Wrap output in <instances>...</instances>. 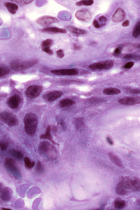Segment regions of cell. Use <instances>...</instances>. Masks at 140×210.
<instances>
[{
  "instance_id": "cell-1",
  "label": "cell",
  "mask_w": 140,
  "mask_h": 210,
  "mask_svg": "<svg viewBox=\"0 0 140 210\" xmlns=\"http://www.w3.org/2000/svg\"><path fill=\"white\" fill-rule=\"evenodd\" d=\"M24 121L25 132L29 135H34L38 123L37 116L34 113H28L25 115Z\"/></svg>"
},
{
  "instance_id": "cell-2",
  "label": "cell",
  "mask_w": 140,
  "mask_h": 210,
  "mask_svg": "<svg viewBox=\"0 0 140 210\" xmlns=\"http://www.w3.org/2000/svg\"><path fill=\"white\" fill-rule=\"evenodd\" d=\"M119 184L127 192L140 191V180L134 177H125Z\"/></svg>"
},
{
  "instance_id": "cell-3",
  "label": "cell",
  "mask_w": 140,
  "mask_h": 210,
  "mask_svg": "<svg viewBox=\"0 0 140 210\" xmlns=\"http://www.w3.org/2000/svg\"><path fill=\"white\" fill-rule=\"evenodd\" d=\"M1 121L10 127L15 126L18 124L19 122L17 117L14 115L6 111L2 112L0 115Z\"/></svg>"
},
{
  "instance_id": "cell-4",
  "label": "cell",
  "mask_w": 140,
  "mask_h": 210,
  "mask_svg": "<svg viewBox=\"0 0 140 210\" xmlns=\"http://www.w3.org/2000/svg\"><path fill=\"white\" fill-rule=\"evenodd\" d=\"M37 63L36 60L20 62L14 61L11 63V66L12 69L16 71H21L26 69L35 65Z\"/></svg>"
},
{
  "instance_id": "cell-5",
  "label": "cell",
  "mask_w": 140,
  "mask_h": 210,
  "mask_svg": "<svg viewBox=\"0 0 140 210\" xmlns=\"http://www.w3.org/2000/svg\"><path fill=\"white\" fill-rule=\"evenodd\" d=\"M39 149L40 152L43 154L57 155V152L56 149L50 143L47 141L41 142L39 144Z\"/></svg>"
},
{
  "instance_id": "cell-6",
  "label": "cell",
  "mask_w": 140,
  "mask_h": 210,
  "mask_svg": "<svg viewBox=\"0 0 140 210\" xmlns=\"http://www.w3.org/2000/svg\"><path fill=\"white\" fill-rule=\"evenodd\" d=\"M5 164L6 169L15 177L18 178L20 176V171L16 166L15 162L14 159L7 158L5 159Z\"/></svg>"
},
{
  "instance_id": "cell-7",
  "label": "cell",
  "mask_w": 140,
  "mask_h": 210,
  "mask_svg": "<svg viewBox=\"0 0 140 210\" xmlns=\"http://www.w3.org/2000/svg\"><path fill=\"white\" fill-rule=\"evenodd\" d=\"M114 65L112 60H108L95 63L89 66L92 70H107L111 69Z\"/></svg>"
},
{
  "instance_id": "cell-8",
  "label": "cell",
  "mask_w": 140,
  "mask_h": 210,
  "mask_svg": "<svg viewBox=\"0 0 140 210\" xmlns=\"http://www.w3.org/2000/svg\"><path fill=\"white\" fill-rule=\"evenodd\" d=\"M42 88L36 85H32L28 87L25 91V94L27 97L34 98L39 96L41 93Z\"/></svg>"
},
{
  "instance_id": "cell-9",
  "label": "cell",
  "mask_w": 140,
  "mask_h": 210,
  "mask_svg": "<svg viewBox=\"0 0 140 210\" xmlns=\"http://www.w3.org/2000/svg\"><path fill=\"white\" fill-rule=\"evenodd\" d=\"M59 22L58 20L56 18L50 16L46 15L42 16L38 18L36 23L43 26H47L54 23Z\"/></svg>"
},
{
  "instance_id": "cell-10",
  "label": "cell",
  "mask_w": 140,
  "mask_h": 210,
  "mask_svg": "<svg viewBox=\"0 0 140 210\" xmlns=\"http://www.w3.org/2000/svg\"><path fill=\"white\" fill-rule=\"evenodd\" d=\"M75 16L79 20L84 22H88L91 18L90 12L86 9L78 11L76 12Z\"/></svg>"
},
{
  "instance_id": "cell-11",
  "label": "cell",
  "mask_w": 140,
  "mask_h": 210,
  "mask_svg": "<svg viewBox=\"0 0 140 210\" xmlns=\"http://www.w3.org/2000/svg\"><path fill=\"white\" fill-rule=\"evenodd\" d=\"M51 72L58 75H77L79 73L78 71L75 69L52 70Z\"/></svg>"
},
{
  "instance_id": "cell-12",
  "label": "cell",
  "mask_w": 140,
  "mask_h": 210,
  "mask_svg": "<svg viewBox=\"0 0 140 210\" xmlns=\"http://www.w3.org/2000/svg\"><path fill=\"white\" fill-rule=\"evenodd\" d=\"M21 99L18 95L12 96L8 99L7 104L10 108L15 109L18 108L21 102Z\"/></svg>"
},
{
  "instance_id": "cell-13",
  "label": "cell",
  "mask_w": 140,
  "mask_h": 210,
  "mask_svg": "<svg viewBox=\"0 0 140 210\" xmlns=\"http://www.w3.org/2000/svg\"><path fill=\"white\" fill-rule=\"evenodd\" d=\"M61 91H55L46 93L43 96L44 98L48 101H52L60 98L63 95Z\"/></svg>"
},
{
  "instance_id": "cell-14",
  "label": "cell",
  "mask_w": 140,
  "mask_h": 210,
  "mask_svg": "<svg viewBox=\"0 0 140 210\" xmlns=\"http://www.w3.org/2000/svg\"><path fill=\"white\" fill-rule=\"evenodd\" d=\"M119 102L123 104L132 106L140 103V99L133 97L127 98L120 99Z\"/></svg>"
},
{
  "instance_id": "cell-15",
  "label": "cell",
  "mask_w": 140,
  "mask_h": 210,
  "mask_svg": "<svg viewBox=\"0 0 140 210\" xmlns=\"http://www.w3.org/2000/svg\"><path fill=\"white\" fill-rule=\"evenodd\" d=\"M125 15L124 11L120 8H118L113 15L112 20L115 22H121L124 19Z\"/></svg>"
},
{
  "instance_id": "cell-16",
  "label": "cell",
  "mask_w": 140,
  "mask_h": 210,
  "mask_svg": "<svg viewBox=\"0 0 140 210\" xmlns=\"http://www.w3.org/2000/svg\"><path fill=\"white\" fill-rule=\"evenodd\" d=\"M1 192V198L3 201L7 202L10 201L12 195V191L10 188L5 187Z\"/></svg>"
},
{
  "instance_id": "cell-17",
  "label": "cell",
  "mask_w": 140,
  "mask_h": 210,
  "mask_svg": "<svg viewBox=\"0 0 140 210\" xmlns=\"http://www.w3.org/2000/svg\"><path fill=\"white\" fill-rule=\"evenodd\" d=\"M51 127L50 126H48L46 129L45 133L41 135L40 137L41 139H47L50 141L54 145L58 144L53 140L52 136L51 133Z\"/></svg>"
},
{
  "instance_id": "cell-18",
  "label": "cell",
  "mask_w": 140,
  "mask_h": 210,
  "mask_svg": "<svg viewBox=\"0 0 140 210\" xmlns=\"http://www.w3.org/2000/svg\"><path fill=\"white\" fill-rule=\"evenodd\" d=\"M41 31L42 32H50L53 33H67L65 29L59 28L56 27H49L41 29Z\"/></svg>"
},
{
  "instance_id": "cell-19",
  "label": "cell",
  "mask_w": 140,
  "mask_h": 210,
  "mask_svg": "<svg viewBox=\"0 0 140 210\" xmlns=\"http://www.w3.org/2000/svg\"><path fill=\"white\" fill-rule=\"evenodd\" d=\"M5 5L8 12L12 14H15L18 9V6L13 3L7 2L5 3Z\"/></svg>"
},
{
  "instance_id": "cell-20",
  "label": "cell",
  "mask_w": 140,
  "mask_h": 210,
  "mask_svg": "<svg viewBox=\"0 0 140 210\" xmlns=\"http://www.w3.org/2000/svg\"><path fill=\"white\" fill-rule=\"evenodd\" d=\"M108 156L111 160L117 166L122 168L123 166L120 159L113 153H109Z\"/></svg>"
},
{
  "instance_id": "cell-21",
  "label": "cell",
  "mask_w": 140,
  "mask_h": 210,
  "mask_svg": "<svg viewBox=\"0 0 140 210\" xmlns=\"http://www.w3.org/2000/svg\"><path fill=\"white\" fill-rule=\"evenodd\" d=\"M9 153L12 157L18 159L22 160L23 157V155L20 151L14 149H11L9 151Z\"/></svg>"
},
{
  "instance_id": "cell-22",
  "label": "cell",
  "mask_w": 140,
  "mask_h": 210,
  "mask_svg": "<svg viewBox=\"0 0 140 210\" xmlns=\"http://www.w3.org/2000/svg\"><path fill=\"white\" fill-rule=\"evenodd\" d=\"M53 43V41L50 39L46 40L42 42L41 44V47L43 51L45 52L47 50H50V47Z\"/></svg>"
},
{
  "instance_id": "cell-23",
  "label": "cell",
  "mask_w": 140,
  "mask_h": 210,
  "mask_svg": "<svg viewBox=\"0 0 140 210\" xmlns=\"http://www.w3.org/2000/svg\"><path fill=\"white\" fill-rule=\"evenodd\" d=\"M67 29L71 33L76 35H83L86 34L87 33V32L85 31L72 26L68 27Z\"/></svg>"
},
{
  "instance_id": "cell-24",
  "label": "cell",
  "mask_w": 140,
  "mask_h": 210,
  "mask_svg": "<svg viewBox=\"0 0 140 210\" xmlns=\"http://www.w3.org/2000/svg\"><path fill=\"white\" fill-rule=\"evenodd\" d=\"M120 91L116 88H108L105 89L103 91L104 93L108 95L117 94L120 93Z\"/></svg>"
},
{
  "instance_id": "cell-25",
  "label": "cell",
  "mask_w": 140,
  "mask_h": 210,
  "mask_svg": "<svg viewBox=\"0 0 140 210\" xmlns=\"http://www.w3.org/2000/svg\"><path fill=\"white\" fill-rule=\"evenodd\" d=\"M75 104V102L74 101L66 99L61 101L60 102V106L62 107H65L71 106Z\"/></svg>"
},
{
  "instance_id": "cell-26",
  "label": "cell",
  "mask_w": 140,
  "mask_h": 210,
  "mask_svg": "<svg viewBox=\"0 0 140 210\" xmlns=\"http://www.w3.org/2000/svg\"><path fill=\"white\" fill-rule=\"evenodd\" d=\"M75 123L76 128L79 131H81L84 127V120L82 118H79L76 119Z\"/></svg>"
},
{
  "instance_id": "cell-27",
  "label": "cell",
  "mask_w": 140,
  "mask_h": 210,
  "mask_svg": "<svg viewBox=\"0 0 140 210\" xmlns=\"http://www.w3.org/2000/svg\"><path fill=\"white\" fill-rule=\"evenodd\" d=\"M140 35V21L136 24L133 29V35L135 38L137 37Z\"/></svg>"
},
{
  "instance_id": "cell-28",
  "label": "cell",
  "mask_w": 140,
  "mask_h": 210,
  "mask_svg": "<svg viewBox=\"0 0 140 210\" xmlns=\"http://www.w3.org/2000/svg\"><path fill=\"white\" fill-rule=\"evenodd\" d=\"M94 3V1L92 0H87V1H82L76 2V5L80 6L83 5L89 6L91 5Z\"/></svg>"
},
{
  "instance_id": "cell-29",
  "label": "cell",
  "mask_w": 140,
  "mask_h": 210,
  "mask_svg": "<svg viewBox=\"0 0 140 210\" xmlns=\"http://www.w3.org/2000/svg\"><path fill=\"white\" fill-rule=\"evenodd\" d=\"M126 205L125 202L122 200H116L114 203V206L118 209H121L124 208Z\"/></svg>"
},
{
  "instance_id": "cell-30",
  "label": "cell",
  "mask_w": 140,
  "mask_h": 210,
  "mask_svg": "<svg viewBox=\"0 0 140 210\" xmlns=\"http://www.w3.org/2000/svg\"><path fill=\"white\" fill-rule=\"evenodd\" d=\"M24 161L25 167L28 169L32 168L35 164L34 162L31 163L30 159L27 157H25L24 158Z\"/></svg>"
},
{
  "instance_id": "cell-31",
  "label": "cell",
  "mask_w": 140,
  "mask_h": 210,
  "mask_svg": "<svg viewBox=\"0 0 140 210\" xmlns=\"http://www.w3.org/2000/svg\"><path fill=\"white\" fill-rule=\"evenodd\" d=\"M1 74L0 77H2L6 74H8L10 72V70L9 69L5 66H1Z\"/></svg>"
},
{
  "instance_id": "cell-32",
  "label": "cell",
  "mask_w": 140,
  "mask_h": 210,
  "mask_svg": "<svg viewBox=\"0 0 140 210\" xmlns=\"http://www.w3.org/2000/svg\"><path fill=\"white\" fill-rule=\"evenodd\" d=\"M124 58L127 60H138L140 58L139 56L134 54H127L125 55Z\"/></svg>"
},
{
  "instance_id": "cell-33",
  "label": "cell",
  "mask_w": 140,
  "mask_h": 210,
  "mask_svg": "<svg viewBox=\"0 0 140 210\" xmlns=\"http://www.w3.org/2000/svg\"><path fill=\"white\" fill-rule=\"evenodd\" d=\"M12 2H14L17 3L19 4V5L21 6H23L27 4H29L32 3L33 1H24V0H13V1H11Z\"/></svg>"
},
{
  "instance_id": "cell-34",
  "label": "cell",
  "mask_w": 140,
  "mask_h": 210,
  "mask_svg": "<svg viewBox=\"0 0 140 210\" xmlns=\"http://www.w3.org/2000/svg\"><path fill=\"white\" fill-rule=\"evenodd\" d=\"M43 168L41 162L39 161L38 162L36 166V170L39 173H42L43 171Z\"/></svg>"
},
{
  "instance_id": "cell-35",
  "label": "cell",
  "mask_w": 140,
  "mask_h": 210,
  "mask_svg": "<svg viewBox=\"0 0 140 210\" xmlns=\"http://www.w3.org/2000/svg\"><path fill=\"white\" fill-rule=\"evenodd\" d=\"M0 146L1 150L3 151L6 150L7 148V145L6 143L3 141H1Z\"/></svg>"
},
{
  "instance_id": "cell-36",
  "label": "cell",
  "mask_w": 140,
  "mask_h": 210,
  "mask_svg": "<svg viewBox=\"0 0 140 210\" xmlns=\"http://www.w3.org/2000/svg\"><path fill=\"white\" fill-rule=\"evenodd\" d=\"M134 62H130L127 63L124 66V68L126 69H129L134 66Z\"/></svg>"
},
{
  "instance_id": "cell-37",
  "label": "cell",
  "mask_w": 140,
  "mask_h": 210,
  "mask_svg": "<svg viewBox=\"0 0 140 210\" xmlns=\"http://www.w3.org/2000/svg\"><path fill=\"white\" fill-rule=\"evenodd\" d=\"M98 20L100 22L102 23L107 22L108 20L107 18L104 16H100Z\"/></svg>"
},
{
  "instance_id": "cell-38",
  "label": "cell",
  "mask_w": 140,
  "mask_h": 210,
  "mask_svg": "<svg viewBox=\"0 0 140 210\" xmlns=\"http://www.w3.org/2000/svg\"><path fill=\"white\" fill-rule=\"evenodd\" d=\"M93 26L96 28H101L100 24V25L99 22L97 20H95L94 21L93 23Z\"/></svg>"
},
{
  "instance_id": "cell-39",
  "label": "cell",
  "mask_w": 140,
  "mask_h": 210,
  "mask_svg": "<svg viewBox=\"0 0 140 210\" xmlns=\"http://www.w3.org/2000/svg\"><path fill=\"white\" fill-rule=\"evenodd\" d=\"M121 51V49L120 48H118L116 49L114 51V54L115 55H117L119 54Z\"/></svg>"
},
{
  "instance_id": "cell-40",
  "label": "cell",
  "mask_w": 140,
  "mask_h": 210,
  "mask_svg": "<svg viewBox=\"0 0 140 210\" xmlns=\"http://www.w3.org/2000/svg\"><path fill=\"white\" fill-rule=\"evenodd\" d=\"M130 93L134 94H137L140 93V90L137 89H132L130 90Z\"/></svg>"
},
{
  "instance_id": "cell-41",
  "label": "cell",
  "mask_w": 140,
  "mask_h": 210,
  "mask_svg": "<svg viewBox=\"0 0 140 210\" xmlns=\"http://www.w3.org/2000/svg\"><path fill=\"white\" fill-rule=\"evenodd\" d=\"M73 47V49L75 50H79L82 49V47L81 46L76 44H74Z\"/></svg>"
},
{
  "instance_id": "cell-42",
  "label": "cell",
  "mask_w": 140,
  "mask_h": 210,
  "mask_svg": "<svg viewBox=\"0 0 140 210\" xmlns=\"http://www.w3.org/2000/svg\"><path fill=\"white\" fill-rule=\"evenodd\" d=\"M106 140L108 143L110 145H113L114 144V143L111 138L109 137H108L106 138Z\"/></svg>"
},
{
  "instance_id": "cell-43",
  "label": "cell",
  "mask_w": 140,
  "mask_h": 210,
  "mask_svg": "<svg viewBox=\"0 0 140 210\" xmlns=\"http://www.w3.org/2000/svg\"><path fill=\"white\" fill-rule=\"evenodd\" d=\"M129 25V21L127 20L124 22L122 24V26L124 27L128 26Z\"/></svg>"
},
{
  "instance_id": "cell-44",
  "label": "cell",
  "mask_w": 140,
  "mask_h": 210,
  "mask_svg": "<svg viewBox=\"0 0 140 210\" xmlns=\"http://www.w3.org/2000/svg\"><path fill=\"white\" fill-rule=\"evenodd\" d=\"M63 53V50L62 49L58 50L56 52L57 54H61Z\"/></svg>"
},
{
  "instance_id": "cell-45",
  "label": "cell",
  "mask_w": 140,
  "mask_h": 210,
  "mask_svg": "<svg viewBox=\"0 0 140 210\" xmlns=\"http://www.w3.org/2000/svg\"><path fill=\"white\" fill-rule=\"evenodd\" d=\"M64 55H65L63 53L61 54H57V56L59 58H63V57L64 56Z\"/></svg>"
},
{
  "instance_id": "cell-46",
  "label": "cell",
  "mask_w": 140,
  "mask_h": 210,
  "mask_svg": "<svg viewBox=\"0 0 140 210\" xmlns=\"http://www.w3.org/2000/svg\"><path fill=\"white\" fill-rule=\"evenodd\" d=\"M57 128L56 126H54L53 127L52 130L53 132L54 133L56 132H57Z\"/></svg>"
},
{
  "instance_id": "cell-47",
  "label": "cell",
  "mask_w": 140,
  "mask_h": 210,
  "mask_svg": "<svg viewBox=\"0 0 140 210\" xmlns=\"http://www.w3.org/2000/svg\"><path fill=\"white\" fill-rule=\"evenodd\" d=\"M137 204L140 206V199L137 200Z\"/></svg>"
},
{
  "instance_id": "cell-48",
  "label": "cell",
  "mask_w": 140,
  "mask_h": 210,
  "mask_svg": "<svg viewBox=\"0 0 140 210\" xmlns=\"http://www.w3.org/2000/svg\"><path fill=\"white\" fill-rule=\"evenodd\" d=\"M2 210H6V209L7 210H11V209H10L6 208H2Z\"/></svg>"
}]
</instances>
